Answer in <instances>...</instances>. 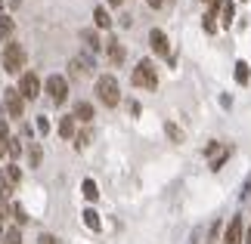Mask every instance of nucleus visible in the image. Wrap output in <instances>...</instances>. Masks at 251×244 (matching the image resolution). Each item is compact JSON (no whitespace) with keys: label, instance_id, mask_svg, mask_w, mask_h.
I'll return each mask as SVG.
<instances>
[{"label":"nucleus","instance_id":"14","mask_svg":"<svg viewBox=\"0 0 251 244\" xmlns=\"http://www.w3.org/2000/svg\"><path fill=\"white\" fill-rule=\"evenodd\" d=\"M59 136H62V139H72V136H75V114H69V118L59 121Z\"/></svg>","mask_w":251,"mask_h":244},{"label":"nucleus","instance_id":"7","mask_svg":"<svg viewBox=\"0 0 251 244\" xmlns=\"http://www.w3.org/2000/svg\"><path fill=\"white\" fill-rule=\"evenodd\" d=\"M0 182H3V195H0V198H6V195L13 192L19 182H22V170H19L16 164H6L3 173H0Z\"/></svg>","mask_w":251,"mask_h":244},{"label":"nucleus","instance_id":"6","mask_svg":"<svg viewBox=\"0 0 251 244\" xmlns=\"http://www.w3.org/2000/svg\"><path fill=\"white\" fill-rule=\"evenodd\" d=\"M3 109H6L9 118H22L25 114V99H22V93H19L16 87H9L3 93Z\"/></svg>","mask_w":251,"mask_h":244},{"label":"nucleus","instance_id":"16","mask_svg":"<svg viewBox=\"0 0 251 244\" xmlns=\"http://www.w3.org/2000/svg\"><path fill=\"white\" fill-rule=\"evenodd\" d=\"M13 28H16V22H13V19H9V16H0V37H3V41H9Z\"/></svg>","mask_w":251,"mask_h":244},{"label":"nucleus","instance_id":"1","mask_svg":"<svg viewBox=\"0 0 251 244\" xmlns=\"http://www.w3.org/2000/svg\"><path fill=\"white\" fill-rule=\"evenodd\" d=\"M96 96H100V102H102V105L115 109V105L121 102V87H118V77H115V74H102L100 81H96Z\"/></svg>","mask_w":251,"mask_h":244},{"label":"nucleus","instance_id":"22","mask_svg":"<svg viewBox=\"0 0 251 244\" xmlns=\"http://www.w3.org/2000/svg\"><path fill=\"white\" fill-rule=\"evenodd\" d=\"M6 155H9V158H19V155H22V142H19V139H9V149H6Z\"/></svg>","mask_w":251,"mask_h":244},{"label":"nucleus","instance_id":"9","mask_svg":"<svg viewBox=\"0 0 251 244\" xmlns=\"http://www.w3.org/2000/svg\"><path fill=\"white\" fill-rule=\"evenodd\" d=\"M226 244H242V217H233V222L226 226Z\"/></svg>","mask_w":251,"mask_h":244},{"label":"nucleus","instance_id":"25","mask_svg":"<svg viewBox=\"0 0 251 244\" xmlns=\"http://www.w3.org/2000/svg\"><path fill=\"white\" fill-rule=\"evenodd\" d=\"M220 13H224V25L233 22V3H224V9H220Z\"/></svg>","mask_w":251,"mask_h":244},{"label":"nucleus","instance_id":"28","mask_svg":"<svg viewBox=\"0 0 251 244\" xmlns=\"http://www.w3.org/2000/svg\"><path fill=\"white\" fill-rule=\"evenodd\" d=\"M214 19H217V16H211V13L205 16V31H208V34H214V28H217V25H214Z\"/></svg>","mask_w":251,"mask_h":244},{"label":"nucleus","instance_id":"26","mask_svg":"<svg viewBox=\"0 0 251 244\" xmlns=\"http://www.w3.org/2000/svg\"><path fill=\"white\" fill-rule=\"evenodd\" d=\"M37 164H41V145H31V167H37Z\"/></svg>","mask_w":251,"mask_h":244},{"label":"nucleus","instance_id":"18","mask_svg":"<svg viewBox=\"0 0 251 244\" xmlns=\"http://www.w3.org/2000/svg\"><path fill=\"white\" fill-rule=\"evenodd\" d=\"M81 189H84V198H87V201H96V195H100V189H96V182H93V179H84Z\"/></svg>","mask_w":251,"mask_h":244},{"label":"nucleus","instance_id":"5","mask_svg":"<svg viewBox=\"0 0 251 244\" xmlns=\"http://www.w3.org/2000/svg\"><path fill=\"white\" fill-rule=\"evenodd\" d=\"M19 93H22V99H37L41 96V77H37L34 71H25L22 77H19V87H16Z\"/></svg>","mask_w":251,"mask_h":244},{"label":"nucleus","instance_id":"32","mask_svg":"<svg viewBox=\"0 0 251 244\" xmlns=\"http://www.w3.org/2000/svg\"><path fill=\"white\" fill-rule=\"evenodd\" d=\"M124 3V0H109V6H121Z\"/></svg>","mask_w":251,"mask_h":244},{"label":"nucleus","instance_id":"29","mask_svg":"<svg viewBox=\"0 0 251 244\" xmlns=\"http://www.w3.org/2000/svg\"><path fill=\"white\" fill-rule=\"evenodd\" d=\"M37 244H59V238H56V235H47V232H44V235L37 238Z\"/></svg>","mask_w":251,"mask_h":244},{"label":"nucleus","instance_id":"12","mask_svg":"<svg viewBox=\"0 0 251 244\" xmlns=\"http://www.w3.org/2000/svg\"><path fill=\"white\" fill-rule=\"evenodd\" d=\"M124 56H127V53H124V46L118 41H109V59H112V65H121Z\"/></svg>","mask_w":251,"mask_h":244},{"label":"nucleus","instance_id":"2","mask_svg":"<svg viewBox=\"0 0 251 244\" xmlns=\"http://www.w3.org/2000/svg\"><path fill=\"white\" fill-rule=\"evenodd\" d=\"M133 87H143V90H155L158 87V74L152 62H140L133 68Z\"/></svg>","mask_w":251,"mask_h":244},{"label":"nucleus","instance_id":"24","mask_svg":"<svg viewBox=\"0 0 251 244\" xmlns=\"http://www.w3.org/2000/svg\"><path fill=\"white\" fill-rule=\"evenodd\" d=\"M9 213H13V204H6V198H0V222L9 220Z\"/></svg>","mask_w":251,"mask_h":244},{"label":"nucleus","instance_id":"34","mask_svg":"<svg viewBox=\"0 0 251 244\" xmlns=\"http://www.w3.org/2000/svg\"><path fill=\"white\" fill-rule=\"evenodd\" d=\"M0 195H3V182H0Z\"/></svg>","mask_w":251,"mask_h":244},{"label":"nucleus","instance_id":"31","mask_svg":"<svg viewBox=\"0 0 251 244\" xmlns=\"http://www.w3.org/2000/svg\"><path fill=\"white\" fill-rule=\"evenodd\" d=\"M245 244H251V226H248V232H245Z\"/></svg>","mask_w":251,"mask_h":244},{"label":"nucleus","instance_id":"3","mask_svg":"<svg viewBox=\"0 0 251 244\" xmlns=\"http://www.w3.org/2000/svg\"><path fill=\"white\" fill-rule=\"evenodd\" d=\"M44 87H47V96H50L53 105H62L65 99H69V81H65L62 74H50Z\"/></svg>","mask_w":251,"mask_h":244},{"label":"nucleus","instance_id":"10","mask_svg":"<svg viewBox=\"0 0 251 244\" xmlns=\"http://www.w3.org/2000/svg\"><path fill=\"white\" fill-rule=\"evenodd\" d=\"M87 74H90V59L87 56L72 59V77H87Z\"/></svg>","mask_w":251,"mask_h":244},{"label":"nucleus","instance_id":"23","mask_svg":"<svg viewBox=\"0 0 251 244\" xmlns=\"http://www.w3.org/2000/svg\"><path fill=\"white\" fill-rule=\"evenodd\" d=\"M226 158H229V149H224V152H220L214 161H211V170H220V167H224V161H226Z\"/></svg>","mask_w":251,"mask_h":244},{"label":"nucleus","instance_id":"11","mask_svg":"<svg viewBox=\"0 0 251 244\" xmlns=\"http://www.w3.org/2000/svg\"><path fill=\"white\" fill-rule=\"evenodd\" d=\"M75 121L90 124V121H93V105H90V102H78V105H75Z\"/></svg>","mask_w":251,"mask_h":244},{"label":"nucleus","instance_id":"15","mask_svg":"<svg viewBox=\"0 0 251 244\" xmlns=\"http://www.w3.org/2000/svg\"><path fill=\"white\" fill-rule=\"evenodd\" d=\"M84 226H87V229H100V213H96L93 207L84 210Z\"/></svg>","mask_w":251,"mask_h":244},{"label":"nucleus","instance_id":"20","mask_svg":"<svg viewBox=\"0 0 251 244\" xmlns=\"http://www.w3.org/2000/svg\"><path fill=\"white\" fill-rule=\"evenodd\" d=\"M3 244H22V229H19V226L9 229L6 235H3Z\"/></svg>","mask_w":251,"mask_h":244},{"label":"nucleus","instance_id":"8","mask_svg":"<svg viewBox=\"0 0 251 244\" xmlns=\"http://www.w3.org/2000/svg\"><path fill=\"white\" fill-rule=\"evenodd\" d=\"M149 44H152V53L161 56V59H168V53H171V44H168V34L161 31V28H152L149 31Z\"/></svg>","mask_w":251,"mask_h":244},{"label":"nucleus","instance_id":"30","mask_svg":"<svg viewBox=\"0 0 251 244\" xmlns=\"http://www.w3.org/2000/svg\"><path fill=\"white\" fill-rule=\"evenodd\" d=\"M146 3H149L152 9H161V6H165V0H146Z\"/></svg>","mask_w":251,"mask_h":244},{"label":"nucleus","instance_id":"19","mask_svg":"<svg viewBox=\"0 0 251 244\" xmlns=\"http://www.w3.org/2000/svg\"><path fill=\"white\" fill-rule=\"evenodd\" d=\"M248 77H251L248 62H236V81H239V84H248Z\"/></svg>","mask_w":251,"mask_h":244},{"label":"nucleus","instance_id":"21","mask_svg":"<svg viewBox=\"0 0 251 244\" xmlns=\"http://www.w3.org/2000/svg\"><path fill=\"white\" fill-rule=\"evenodd\" d=\"M90 139H93V133H90V130H81L78 136H75V145H78V149H87V145H90Z\"/></svg>","mask_w":251,"mask_h":244},{"label":"nucleus","instance_id":"17","mask_svg":"<svg viewBox=\"0 0 251 244\" xmlns=\"http://www.w3.org/2000/svg\"><path fill=\"white\" fill-rule=\"evenodd\" d=\"M81 37H84V46H87V50H93V53L102 46V44H100V37H96V31H84Z\"/></svg>","mask_w":251,"mask_h":244},{"label":"nucleus","instance_id":"4","mask_svg":"<svg viewBox=\"0 0 251 244\" xmlns=\"http://www.w3.org/2000/svg\"><path fill=\"white\" fill-rule=\"evenodd\" d=\"M22 65H25V50H22L19 44L9 41V44L3 46V68H6L9 74H19V68H22Z\"/></svg>","mask_w":251,"mask_h":244},{"label":"nucleus","instance_id":"27","mask_svg":"<svg viewBox=\"0 0 251 244\" xmlns=\"http://www.w3.org/2000/svg\"><path fill=\"white\" fill-rule=\"evenodd\" d=\"M47 130H50V121H47L44 114H41V118H37V133H44V136H47Z\"/></svg>","mask_w":251,"mask_h":244},{"label":"nucleus","instance_id":"33","mask_svg":"<svg viewBox=\"0 0 251 244\" xmlns=\"http://www.w3.org/2000/svg\"><path fill=\"white\" fill-rule=\"evenodd\" d=\"M3 235H6V232H3V226H0V244H3Z\"/></svg>","mask_w":251,"mask_h":244},{"label":"nucleus","instance_id":"13","mask_svg":"<svg viewBox=\"0 0 251 244\" xmlns=\"http://www.w3.org/2000/svg\"><path fill=\"white\" fill-rule=\"evenodd\" d=\"M93 22H96V28H109V25H112L109 9H105V6H96V9H93Z\"/></svg>","mask_w":251,"mask_h":244},{"label":"nucleus","instance_id":"35","mask_svg":"<svg viewBox=\"0 0 251 244\" xmlns=\"http://www.w3.org/2000/svg\"><path fill=\"white\" fill-rule=\"evenodd\" d=\"M208 3H211V0H208Z\"/></svg>","mask_w":251,"mask_h":244}]
</instances>
